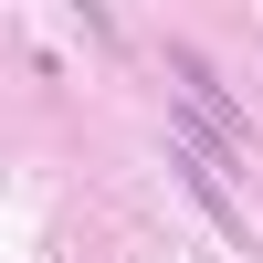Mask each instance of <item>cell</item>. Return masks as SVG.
Returning <instances> with one entry per match:
<instances>
[{
	"instance_id": "cell-1",
	"label": "cell",
	"mask_w": 263,
	"mask_h": 263,
	"mask_svg": "<svg viewBox=\"0 0 263 263\" xmlns=\"http://www.w3.org/2000/svg\"><path fill=\"white\" fill-rule=\"evenodd\" d=\"M168 74H179V137H200L211 158L232 168V158H242V105L221 95V74H211L190 42H168Z\"/></svg>"
},
{
	"instance_id": "cell-2",
	"label": "cell",
	"mask_w": 263,
	"mask_h": 263,
	"mask_svg": "<svg viewBox=\"0 0 263 263\" xmlns=\"http://www.w3.org/2000/svg\"><path fill=\"white\" fill-rule=\"evenodd\" d=\"M179 179H190V200H200V211H211V221H221V232H242V211H232V190L211 179L200 158H179Z\"/></svg>"
}]
</instances>
